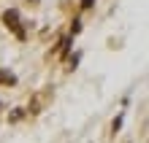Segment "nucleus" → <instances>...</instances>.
<instances>
[{
	"label": "nucleus",
	"instance_id": "obj_1",
	"mask_svg": "<svg viewBox=\"0 0 149 143\" xmlns=\"http://www.w3.org/2000/svg\"><path fill=\"white\" fill-rule=\"evenodd\" d=\"M52 97H54L52 86L38 89V92L30 97V103H27V108H24V113H27V116H38V113H43V108H46V105L52 103Z\"/></svg>",
	"mask_w": 149,
	"mask_h": 143
},
{
	"label": "nucleus",
	"instance_id": "obj_2",
	"mask_svg": "<svg viewBox=\"0 0 149 143\" xmlns=\"http://www.w3.org/2000/svg\"><path fill=\"white\" fill-rule=\"evenodd\" d=\"M3 24H6V27L11 30V32H14V35H16L19 41H24V38H27V32H24L22 22H19V14H16L14 8H8V11L3 14Z\"/></svg>",
	"mask_w": 149,
	"mask_h": 143
},
{
	"label": "nucleus",
	"instance_id": "obj_3",
	"mask_svg": "<svg viewBox=\"0 0 149 143\" xmlns=\"http://www.w3.org/2000/svg\"><path fill=\"white\" fill-rule=\"evenodd\" d=\"M0 84L14 86V84H16V76H14V73H8V70H0Z\"/></svg>",
	"mask_w": 149,
	"mask_h": 143
},
{
	"label": "nucleus",
	"instance_id": "obj_4",
	"mask_svg": "<svg viewBox=\"0 0 149 143\" xmlns=\"http://www.w3.org/2000/svg\"><path fill=\"white\" fill-rule=\"evenodd\" d=\"M71 43H73V38H63L60 41V54H68V51H71Z\"/></svg>",
	"mask_w": 149,
	"mask_h": 143
},
{
	"label": "nucleus",
	"instance_id": "obj_5",
	"mask_svg": "<svg viewBox=\"0 0 149 143\" xmlns=\"http://www.w3.org/2000/svg\"><path fill=\"white\" fill-rule=\"evenodd\" d=\"M22 116H24V108H19V111H14V113H11V122H19Z\"/></svg>",
	"mask_w": 149,
	"mask_h": 143
},
{
	"label": "nucleus",
	"instance_id": "obj_6",
	"mask_svg": "<svg viewBox=\"0 0 149 143\" xmlns=\"http://www.w3.org/2000/svg\"><path fill=\"white\" fill-rule=\"evenodd\" d=\"M111 127H114V132H117V130L122 127V116H117V119H114V124H111Z\"/></svg>",
	"mask_w": 149,
	"mask_h": 143
},
{
	"label": "nucleus",
	"instance_id": "obj_7",
	"mask_svg": "<svg viewBox=\"0 0 149 143\" xmlns=\"http://www.w3.org/2000/svg\"><path fill=\"white\" fill-rule=\"evenodd\" d=\"M92 6V0H81V8H90Z\"/></svg>",
	"mask_w": 149,
	"mask_h": 143
},
{
	"label": "nucleus",
	"instance_id": "obj_8",
	"mask_svg": "<svg viewBox=\"0 0 149 143\" xmlns=\"http://www.w3.org/2000/svg\"><path fill=\"white\" fill-rule=\"evenodd\" d=\"M0 108H3V105H0Z\"/></svg>",
	"mask_w": 149,
	"mask_h": 143
}]
</instances>
